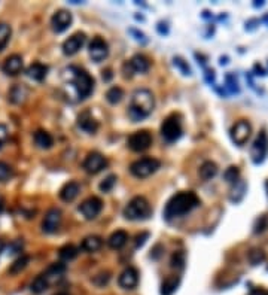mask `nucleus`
I'll return each mask as SVG.
<instances>
[{"instance_id":"nucleus-1","label":"nucleus","mask_w":268,"mask_h":295,"mask_svg":"<svg viewBox=\"0 0 268 295\" xmlns=\"http://www.w3.org/2000/svg\"><path fill=\"white\" fill-rule=\"evenodd\" d=\"M201 204L200 198L192 191H180L167 201L166 209H164V218L167 221H172L176 218L183 217L190 213L195 207Z\"/></svg>"},{"instance_id":"nucleus-2","label":"nucleus","mask_w":268,"mask_h":295,"mask_svg":"<svg viewBox=\"0 0 268 295\" xmlns=\"http://www.w3.org/2000/svg\"><path fill=\"white\" fill-rule=\"evenodd\" d=\"M155 108L153 94L146 88H139L131 94V100L128 104V117L133 122H139L148 118Z\"/></svg>"},{"instance_id":"nucleus-3","label":"nucleus","mask_w":268,"mask_h":295,"mask_svg":"<svg viewBox=\"0 0 268 295\" xmlns=\"http://www.w3.org/2000/svg\"><path fill=\"white\" fill-rule=\"evenodd\" d=\"M69 72H70L72 84L76 90L79 100H85L87 97H90L91 93L94 91V78L87 70L79 69V67H70Z\"/></svg>"},{"instance_id":"nucleus-4","label":"nucleus","mask_w":268,"mask_h":295,"mask_svg":"<svg viewBox=\"0 0 268 295\" xmlns=\"http://www.w3.org/2000/svg\"><path fill=\"white\" fill-rule=\"evenodd\" d=\"M152 209L149 201L142 196L133 197L124 209V217L128 221H145L151 217Z\"/></svg>"},{"instance_id":"nucleus-5","label":"nucleus","mask_w":268,"mask_h":295,"mask_svg":"<svg viewBox=\"0 0 268 295\" xmlns=\"http://www.w3.org/2000/svg\"><path fill=\"white\" fill-rule=\"evenodd\" d=\"M159 167H161V161L159 159L152 157H145L131 163L130 172H131L133 176L139 177V179H145V177L153 175Z\"/></svg>"},{"instance_id":"nucleus-6","label":"nucleus","mask_w":268,"mask_h":295,"mask_svg":"<svg viewBox=\"0 0 268 295\" xmlns=\"http://www.w3.org/2000/svg\"><path fill=\"white\" fill-rule=\"evenodd\" d=\"M161 136L169 143H173V142L180 139V136H182V119H180V115L172 114L163 121Z\"/></svg>"},{"instance_id":"nucleus-7","label":"nucleus","mask_w":268,"mask_h":295,"mask_svg":"<svg viewBox=\"0 0 268 295\" xmlns=\"http://www.w3.org/2000/svg\"><path fill=\"white\" fill-rule=\"evenodd\" d=\"M268 157V135L265 130H261L256 136L252 148H250V158L253 164L259 166L262 164Z\"/></svg>"},{"instance_id":"nucleus-8","label":"nucleus","mask_w":268,"mask_h":295,"mask_svg":"<svg viewBox=\"0 0 268 295\" xmlns=\"http://www.w3.org/2000/svg\"><path fill=\"white\" fill-rule=\"evenodd\" d=\"M149 67H151V63H149L148 57L137 54L122 66V70H124L125 78H131L136 73H146L149 70Z\"/></svg>"},{"instance_id":"nucleus-9","label":"nucleus","mask_w":268,"mask_h":295,"mask_svg":"<svg viewBox=\"0 0 268 295\" xmlns=\"http://www.w3.org/2000/svg\"><path fill=\"white\" fill-rule=\"evenodd\" d=\"M250 135H252V125L246 119H240L238 122H235L230 131L231 140L237 146H245L246 142L249 140Z\"/></svg>"},{"instance_id":"nucleus-10","label":"nucleus","mask_w":268,"mask_h":295,"mask_svg":"<svg viewBox=\"0 0 268 295\" xmlns=\"http://www.w3.org/2000/svg\"><path fill=\"white\" fill-rule=\"evenodd\" d=\"M127 145L134 152H143V151L151 148V145H152V135L148 130H139V131H136V133H133L128 138Z\"/></svg>"},{"instance_id":"nucleus-11","label":"nucleus","mask_w":268,"mask_h":295,"mask_svg":"<svg viewBox=\"0 0 268 295\" xmlns=\"http://www.w3.org/2000/svg\"><path fill=\"white\" fill-rule=\"evenodd\" d=\"M101 209H103V201L96 196L88 197V198L84 200V201L81 203V206H79V212L84 215L85 219H88V221L96 219V218L100 215Z\"/></svg>"},{"instance_id":"nucleus-12","label":"nucleus","mask_w":268,"mask_h":295,"mask_svg":"<svg viewBox=\"0 0 268 295\" xmlns=\"http://www.w3.org/2000/svg\"><path fill=\"white\" fill-rule=\"evenodd\" d=\"M106 166H108V159L100 152H90L82 163L84 170L90 175H96L98 172H101L103 169H106Z\"/></svg>"},{"instance_id":"nucleus-13","label":"nucleus","mask_w":268,"mask_h":295,"mask_svg":"<svg viewBox=\"0 0 268 295\" xmlns=\"http://www.w3.org/2000/svg\"><path fill=\"white\" fill-rule=\"evenodd\" d=\"M88 52H90V57L93 59V61L100 63L104 59H108L109 56V46L106 43V40L101 39L100 36H96L94 39L90 42L88 45Z\"/></svg>"},{"instance_id":"nucleus-14","label":"nucleus","mask_w":268,"mask_h":295,"mask_svg":"<svg viewBox=\"0 0 268 295\" xmlns=\"http://www.w3.org/2000/svg\"><path fill=\"white\" fill-rule=\"evenodd\" d=\"M61 219H63V215H61V210L57 209V207H52L46 212V215L42 221V230L43 233H48V234H52L56 233L58 228H60V224H61Z\"/></svg>"},{"instance_id":"nucleus-15","label":"nucleus","mask_w":268,"mask_h":295,"mask_svg":"<svg viewBox=\"0 0 268 295\" xmlns=\"http://www.w3.org/2000/svg\"><path fill=\"white\" fill-rule=\"evenodd\" d=\"M85 40H87V36H85V33H81V32H77L75 35H72L69 39L64 40V43H63V52H64V56H75L77 54L81 49H82V46L85 45Z\"/></svg>"},{"instance_id":"nucleus-16","label":"nucleus","mask_w":268,"mask_h":295,"mask_svg":"<svg viewBox=\"0 0 268 295\" xmlns=\"http://www.w3.org/2000/svg\"><path fill=\"white\" fill-rule=\"evenodd\" d=\"M72 24V14L66 9H60L57 11L52 18H51V27L56 33H63L66 32Z\"/></svg>"},{"instance_id":"nucleus-17","label":"nucleus","mask_w":268,"mask_h":295,"mask_svg":"<svg viewBox=\"0 0 268 295\" xmlns=\"http://www.w3.org/2000/svg\"><path fill=\"white\" fill-rule=\"evenodd\" d=\"M77 127L88 133V135H96V131L98 130V122L97 119L91 115L90 111H84L79 117H77Z\"/></svg>"},{"instance_id":"nucleus-18","label":"nucleus","mask_w":268,"mask_h":295,"mask_svg":"<svg viewBox=\"0 0 268 295\" xmlns=\"http://www.w3.org/2000/svg\"><path fill=\"white\" fill-rule=\"evenodd\" d=\"M22 66H24L22 57L18 56V54H12V56H9L8 59L5 60L2 69L5 72V75H8V76H17V75L21 73Z\"/></svg>"},{"instance_id":"nucleus-19","label":"nucleus","mask_w":268,"mask_h":295,"mask_svg":"<svg viewBox=\"0 0 268 295\" xmlns=\"http://www.w3.org/2000/svg\"><path fill=\"white\" fill-rule=\"evenodd\" d=\"M66 273V264L63 262H54L51 264L43 273L42 276L45 277V280L48 282V285H52V283H57L63 279V276Z\"/></svg>"},{"instance_id":"nucleus-20","label":"nucleus","mask_w":268,"mask_h":295,"mask_svg":"<svg viewBox=\"0 0 268 295\" xmlns=\"http://www.w3.org/2000/svg\"><path fill=\"white\" fill-rule=\"evenodd\" d=\"M118 283L124 289H134L139 283V273L134 267H127L118 279Z\"/></svg>"},{"instance_id":"nucleus-21","label":"nucleus","mask_w":268,"mask_h":295,"mask_svg":"<svg viewBox=\"0 0 268 295\" xmlns=\"http://www.w3.org/2000/svg\"><path fill=\"white\" fill-rule=\"evenodd\" d=\"M79 191H81V186L77 182H67L63 185V188L60 190V198L66 203L69 201H73L77 196H79Z\"/></svg>"},{"instance_id":"nucleus-22","label":"nucleus","mask_w":268,"mask_h":295,"mask_svg":"<svg viewBox=\"0 0 268 295\" xmlns=\"http://www.w3.org/2000/svg\"><path fill=\"white\" fill-rule=\"evenodd\" d=\"M25 73H27L29 78L40 82V81H43V79L46 78V75H48V66H45L42 63H33V64L29 66Z\"/></svg>"},{"instance_id":"nucleus-23","label":"nucleus","mask_w":268,"mask_h":295,"mask_svg":"<svg viewBox=\"0 0 268 295\" xmlns=\"http://www.w3.org/2000/svg\"><path fill=\"white\" fill-rule=\"evenodd\" d=\"M127 242H128V234L124 231V230H118L115 233H112L111 237H109V240H108V245L112 248V249H122L125 245H127Z\"/></svg>"},{"instance_id":"nucleus-24","label":"nucleus","mask_w":268,"mask_h":295,"mask_svg":"<svg viewBox=\"0 0 268 295\" xmlns=\"http://www.w3.org/2000/svg\"><path fill=\"white\" fill-rule=\"evenodd\" d=\"M103 246V238L100 236H88L85 237L81 243V249H84L85 252H97L100 248Z\"/></svg>"},{"instance_id":"nucleus-25","label":"nucleus","mask_w":268,"mask_h":295,"mask_svg":"<svg viewBox=\"0 0 268 295\" xmlns=\"http://www.w3.org/2000/svg\"><path fill=\"white\" fill-rule=\"evenodd\" d=\"M33 139H35L36 146L40 148V149H49V148H52V145H54L52 136H51L48 131H45V130H38V131L33 135Z\"/></svg>"},{"instance_id":"nucleus-26","label":"nucleus","mask_w":268,"mask_h":295,"mask_svg":"<svg viewBox=\"0 0 268 295\" xmlns=\"http://www.w3.org/2000/svg\"><path fill=\"white\" fill-rule=\"evenodd\" d=\"M246 190H248V185H246L245 180L240 179L238 182H235L234 186H232V190H231V201H232V203H240V201L245 198V196H246Z\"/></svg>"},{"instance_id":"nucleus-27","label":"nucleus","mask_w":268,"mask_h":295,"mask_svg":"<svg viewBox=\"0 0 268 295\" xmlns=\"http://www.w3.org/2000/svg\"><path fill=\"white\" fill-rule=\"evenodd\" d=\"M218 175V166L213 161H206L200 167V176L203 180H210Z\"/></svg>"},{"instance_id":"nucleus-28","label":"nucleus","mask_w":268,"mask_h":295,"mask_svg":"<svg viewBox=\"0 0 268 295\" xmlns=\"http://www.w3.org/2000/svg\"><path fill=\"white\" fill-rule=\"evenodd\" d=\"M79 254V249H77L75 245L69 243V245H64L63 248H60L58 251V256L61 261H72L73 258H76Z\"/></svg>"},{"instance_id":"nucleus-29","label":"nucleus","mask_w":268,"mask_h":295,"mask_svg":"<svg viewBox=\"0 0 268 295\" xmlns=\"http://www.w3.org/2000/svg\"><path fill=\"white\" fill-rule=\"evenodd\" d=\"M179 286V277L177 276H170L167 277L163 285H161V294L163 295H172Z\"/></svg>"},{"instance_id":"nucleus-30","label":"nucleus","mask_w":268,"mask_h":295,"mask_svg":"<svg viewBox=\"0 0 268 295\" xmlns=\"http://www.w3.org/2000/svg\"><path fill=\"white\" fill-rule=\"evenodd\" d=\"M248 259H249V262L252 265H258V264L265 261V252L262 249L253 248V249H250L249 254H248Z\"/></svg>"},{"instance_id":"nucleus-31","label":"nucleus","mask_w":268,"mask_h":295,"mask_svg":"<svg viewBox=\"0 0 268 295\" xmlns=\"http://www.w3.org/2000/svg\"><path fill=\"white\" fill-rule=\"evenodd\" d=\"M122 97H124V91H122V88H119V87H112V88H109L108 93H106V100H108L111 104L119 103V101L122 100Z\"/></svg>"},{"instance_id":"nucleus-32","label":"nucleus","mask_w":268,"mask_h":295,"mask_svg":"<svg viewBox=\"0 0 268 295\" xmlns=\"http://www.w3.org/2000/svg\"><path fill=\"white\" fill-rule=\"evenodd\" d=\"M48 288H49V285H48V282L45 280V277L42 275H39L38 277L32 282V286H30L32 292H35V294H40V292L46 291Z\"/></svg>"},{"instance_id":"nucleus-33","label":"nucleus","mask_w":268,"mask_h":295,"mask_svg":"<svg viewBox=\"0 0 268 295\" xmlns=\"http://www.w3.org/2000/svg\"><path fill=\"white\" fill-rule=\"evenodd\" d=\"M11 27L5 22H0V51L5 49V46L8 45V42L11 39Z\"/></svg>"},{"instance_id":"nucleus-34","label":"nucleus","mask_w":268,"mask_h":295,"mask_svg":"<svg viewBox=\"0 0 268 295\" xmlns=\"http://www.w3.org/2000/svg\"><path fill=\"white\" fill-rule=\"evenodd\" d=\"M29 261H30V256H29V255H21L18 258V259H17V261H15V262L12 264V265H11L9 272H11L12 275H17V273H21V272H22V270H24V269L27 267Z\"/></svg>"},{"instance_id":"nucleus-35","label":"nucleus","mask_w":268,"mask_h":295,"mask_svg":"<svg viewBox=\"0 0 268 295\" xmlns=\"http://www.w3.org/2000/svg\"><path fill=\"white\" fill-rule=\"evenodd\" d=\"M25 96H27V90H25L24 87H21V85L14 87V88L11 90V93H9V98H11L12 103H21Z\"/></svg>"},{"instance_id":"nucleus-36","label":"nucleus","mask_w":268,"mask_h":295,"mask_svg":"<svg viewBox=\"0 0 268 295\" xmlns=\"http://www.w3.org/2000/svg\"><path fill=\"white\" fill-rule=\"evenodd\" d=\"M224 179L228 182V183H235L240 180V170L237 166H230L225 172H224Z\"/></svg>"},{"instance_id":"nucleus-37","label":"nucleus","mask_w":268,"mask_h":295,"mask_svg":"<svg viewBox=\"0 0 268 295\" xmlns=\"http://www.w3.org/2000/svg\"><path fill=\"white\" fill-rule=\"evenodd\" d=\"M225 87H227L228 93H231V94H238L240 93V87H238L237 78L231 73L225 76Z\"/></svg>"},{"instance_id":"nucleus-38","label":"nucleus","mask_w":268,"mask_h":295,"mask_svg":"<svg viewBox=\"0 0 268 295\" xmlns=\"http://www.w3.org/2000/svg\"><path fill=\"white\" fill-rule=\"evenodd\" d=\"M173 64L185 75V76H191L192 75V70H191V67L188 66V63L185 61V60L182 59V57H174L173 59Z\"/></svg>"},{"instance_id":"nucleus-39","label":"nucleus","mask_w":268,"mask_h":295,"mask_svg":"<svg viewBox=\"0 0 268 295\" xmlns=\"http://www.w3.org/2000/svg\"><path fill=\"white\" fill-rule=\"evenodd\" d=\"M116 183V176L115 175H109V176L106 177L101 183H100V191L101 193H111L112 190H114V186H115Z\"/></svg>"},{"instance_id":"nucleus-40","label":"nucleus","mask_w":268,"mask_h":295,"mask_svg":"<svg viewBox=\"0 0 268 295\" xmlns=\"http://www.w3.org/2000/svg\"><path fill=\"white\" fill-rule=\"evenodd\" d=\"M267 228H268V217L262 215V217H259L256 219L255 227H253V233H255V234H261V233H264Z\"/></svg>"},{"instance_id":"nucleus-41","label":"nucleus","mask_w":268,"mask_h":295,"mask_svg":"<svg viewBox=\"0 0 268 295\" xmlns=\"http://www.w3.org/2000/svg\"><path fill=\"white\" fill-rule=\"evenodd\" d=\"M12 175H14L12 167H11L9 164L3 163V161H0V182L9 180V179L12 177Z\"/></svg>"},{"instance_id":"nucleus-42","label":"nucleus","mask_w":268,"mask_h":295,"mask_svg":"<svg viewBox=\"0 0 268 295\" xmlns=\"http://www.w3.org/2000/svg\"><path fill=\"white\" fill-rule=\"evenodd\" d=\"M173 269H183L185 267V254L183 252H174L172 256Z\"/></svg>"},{"instance_id":"nucleus-43","label":"nucleus","mask_w":268,"mask_h":295,"mask_svg":"<svg viewBox=\"0 0 268 295\" xmlns=\"http://www.w3.org/2000/svg\"><path fill=\"white\" fill-rule=\"evenodd\" d=\"M109 279H111V276L109 273L106 272V273H100V275H97L94 279H93V282L96 283L97 286H104L108 282H109Z\"/></svg>"},{"instance_id":"nucleus-44","label":"nucleus","mask_w":268,"mask_h":295,"mask_svg":"<svg viewBox=\"0 0 268 295\" xmlns=\"http://www.w3.org/2000/svg\"><path fill=\"white\" fill-rule=\"evenodd\" d=\"M6 139H8V128L0 124V148H2V145L6 142Z\"/></svg>"},{"instance_id":"nucleus-45","label":"nucleus","mask_w":268,"mask_h":295,"mask_svg":"<svg viewBox=\"0 0 268 295\" xmlns=\"http://www.w3.org/2000/svg\"><path fill=\"white\" fill-rule=\"evenodd\" d=\"M130 33L136 36V38H134L136 40H139V42H143V43L146 42V38H145V35H143L142 32H137L136 29H130Z\"/></svg>"},{"instance_id":"nucleus-46","label":"nucleus","mask_w":268,"mask_h":295,"mask_svg":"<svg viewBox=\"0 0 268 295\" xmlns=\"http://www.w3.org/2000/svg\"><path fill=\"white\" fill-rule=\"evenodd\" d=\"M149 237L148 233H143V234H139V236L136 237V246L139 248V246H143V243L146 242V238Z\"/></svg>"},{"instance_id":"nucleus-47","label":"nucleus","mask_w":268,"mask_h":295,"mask_svg":"<svg viewBox=\"0 0 268 295\" xmlns=\"http://www.w3.org/2000/svg\"><path fill=\"white\" fill-rule=\"evenodd\" d=\"M258 25H259V20H256V18L249 20L246 22V30H248V32H252V30H255Z\"/></svg>"},{"instance_id":"nucleus-48","label":"nucleus","mask_w":268,"mask_h":295,"mask_svg":"<svg viewBox=\"0 0 268 295\" xmlns=\"http://www.w3.org/2000/svg\"><path fill=\"white\" fill-rule=\"evenodd\" d=\"M253 70L256 72L255 75H261V76H265L267 75V70H264L259 64H255V67H253Z\"/></svg>"},{"instance_id":"nucleus-49","label":"nucleus","mask_w":268,"mask_h":295,"mask_svg":"<svg viewBox=\"0 0 268 295\" xmlns=\"http://www.w3.org/2000/svg\"><path fill=\"white\" fill-rule=\"evenodd\" d=\"M249 295H268V292L264 288H255V289L250 291Z\"/></svg>"},{"instance_id":"nucleus-50","label":"nucleus","mask_w":268,"mask_h":295,"mask_svg":"<svg viewBox=\"0 0 268 295\" xmlns=\"http://www.w3.org/2000/svg\"><path fill=\"white\" fill-rule=\"evenodd\" d=\"M111 78H112V75H111V70H109V69H108L106 72L103 70V79H104V81H109Z\"/></svg>"},{"instance_id":"nucleus-51","label":"nucleus","mask_w":268,"mask_h":295,"mask_svg":"<svg viewBox=\"0 0 268 295\" xmlns=\"http://www.w3.org/2000/svg\"><path fill=\"white\" fill-rule=\"evenodd\" d=\"M264 5H265V2H262V0H261V2H255V3H253V6H255V8H261V6H264Z\"/></svg>"},{"instance_id":"nucleus-52","label":"nucleus","mask_w":268,"mask_h":295,"mask_svg":"<svg viewBox=\"0 0 268 295\" xmlns=\"http://www.w3.org/2000/svg\"><path fill=\"white\" fill-rule=\"evenodd\" d=\"M227 57H225V59H224V57H221V64H222V66H224V64H227V63H228V61H227Z\"/></svg>"},{"instance_id":"nucleus-53","label":"nucleus","mask_w":268,"mask_h":295,"mask_svg":"<svg viewBox=\"0 0 268 295\" xmlns=\"http://www.w3.org/2000/svg\"><path fill=\"white\" fill-rule=\"evenodd\" d=\"M3 212V200L0 198V213Z\"/></svg>"},{"instance_id":"nucleus-54","label":"nucleus","mask_w":268,"mask_h":295,"mask_svg":"<svg viewBox=\"0 0 268 295\" xmlns=\"http://www.w3.org/2000/svg\"><path fill=\"white\" fill-rule=\"evenodd\" d=\"M3 246H5V245H3V242H2V240H0V254H2V252H3Z\"/></svg>"},{"instance_id":"nucleus-55","label":"nucleus","mask_w":268,"mask_h":295,"mask_svg":"<svg viewBox=\"0 0 268 295\" xmlns=\"http://www.w3.org/2000/svg\"><path fill=\"white\" fill-rule=\"evenodd\" d=\"M56 295H69V294H67L66 291H60V292H57V294H56Z\"/></svg>"},{"instance_id":"nucleus-56","label":"nucleus","mask_w":268,"mask_h":295,"mask_svg":"<svg viewBox=\"0 0 268 295\" xmlns=\"http://www.w3.org/2000/svg\"><path fill=\"white\" fill-rule=\"evenodd\" d=\"M262 21H264V22H267V25H268V14L264 17V18H262Z\"/></svg>"},{"instance_id":"nucleus-57","label":"nucleus","mask_w":268,"mask_h":295,"mask_svg":"<svg viewBox=\"0 0 268 295\" xmlns=\"http://www.w3.org/2000/svg\"><path fill=\"white\" fill-rule=\"evenodd\" d=\"M265 190H267V196H268V179H267V182H265Z\"/></svg>"}]
</instances>
